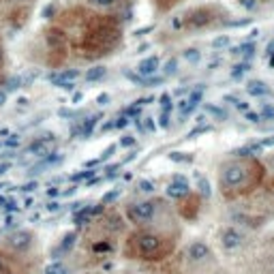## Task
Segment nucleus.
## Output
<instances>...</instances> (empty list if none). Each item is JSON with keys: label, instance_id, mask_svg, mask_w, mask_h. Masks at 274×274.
<instances>
[{"label": "nucleus", "instance_id": "ea45409f", "mask_svg": "<svg viewBox=\"0 0 274 274\" xmlns=\"http://www.w3.org/2000/svg\"><path fill=\"white\" fill-rule=\"evenodd\" d=\"M3 67H5V45L0 41V71H3Z\"/></svg>", "mask_w": 274, "mask_h": 274}, {"label": "nucleus", "instance_id": "ddd939ff", "mask_svg": "<svg viewBox=\"0 0 274 274\" xmlns=\"http://www.w3.org/2000/svg\"><path fill=\"white\" fill-rule=\"evenodd\" d=\"M9 244L15 248V251H26V248L32 244V233L30 231H18L9 238Z\"/></svg>", "mask_w": 274, "mask_h": 274}, {"label": "nucleus", "instance_id": "412c9836", "mask_svg": "<svg viewBox=\"0 0 274 274\" xmlns=\"http://www.w3.org/2000/svg\"><path fill=\"white\" fill-rule=\"evenodd\" d=\"M94 172H90V169H86V172H79V174H73L71 176V180L77 182V180H86V178H92Z\"/></svg>", "mask_w": 274, "mask_h": 274}, {"label": "nucleus", "instance_id": "1a4fd4ad", "mask_svg": "<svg viewBox=\"0 0 274 274\" xmlns=\"http://www.w3.org/2000/svg\"><path fill=\"white\" fill-rule=\"evenodd\" d=\"M167 195L174 197V199L187 197V195H189V182L184 180L182 176H176V178L169 182V187H167Z\"/></svg>", "mask_w": 274, "mask_h": 274}, {"label": "nucleus", "instance_id": "37998d69", "mask_svg": "<svg viewBox=\"0 0 274 274\" xmlns=\"http://www.w3.org/2000/svg\"><path fill=\"white\" fill-rule=\"evenodd\" d=\"M7 103V90H0V107Z\"/></svg>", "mask_w": 274, "mask_h": 274}, {"label": "nucleus", "instance_id": "c756f323", "mask_svg": "<svg viewBox=\"0 0 274 274\" xmlns=\"http://www.w3.org/2000/svg\"><path fill=\"white\" fill-rule=\"evenodd\" d=\"M240 5L244 7V9H253V7H257V3H259V0H238Z\"/></svg>", "mask_w": 274, "mask_h": 274}, {"label": "nucleus", "instance_id": "2f4dec72", "mask_svg": "<svg viewBox=\"0 0 274 274\" xmlns=\"http://www.w3.org/2000/svg\"><path fill=\"white\" fill-rule=\"evenodd\" d=\"M144 120H146V122H144V131H155V120H152V118H144Z\"/></svg>", "mask_w": 274, "mask_h": 274}, {"label": "nucleus", "instance_id": "58836bf2", "mask_svg": "<svg viewBox=\"0 0 274 274\" xmlns=\"http://www.w3.org/2000/svg\"><path fill=\"white\" fill-rule=\"evenodd\" d=\"M47 210H50V212H58L60 210V204H58V201H52V204H47Z\"/></svg>", "mask_w": 274, "mask_h": 274}, {"label": "nucleus", "instance_id": "4c0bfd02", "mask_svg": "<svg viewBox=\"0 0 274 274\" xmlns=\"http://www.w3.org/2000/svg\"><path fill=\"white\" fill-rule=\"evenodd\" d=\"M90 3H94V5H99V7H111L116 3V0H90Z\"/></svg>", "mask_w": 274, "mask_h": 274}, {"label": "nucleus", "instance_id": "de8ad7c7", "mask_svg": "<svg viewBox=\"0 0 274 274\" xmlns=\"http://www.w3.org/2000/svg\"><path fill=\"white\" fill-rule=\"evenodd\" d=\"M79 101H82V94H79V92H77V94L73 96V103H79Z\"/></svg>", "mask_w": 274, "mask_h": 274}, {"label": "nucleus", "instance_id": "4be33fe9", "mask_svg": "<svg viewBox=\"0 0 274 274\" xmlns=\"http://www.w3.org/2000/svg\"><path fill=\"white\" fill-rule=\"evenodd\" d=\"M135 137L133 135H124L122 137V140H120V146H122V148H131V146H135Z\"/></svg>", "mask_w": 274, "mask_h": 274}, {"label": "nucleus", "instance_id": "aec40b11", "mask_svg": "<svg viewBox=\"0 0 274 274\" xmlns=\"http://www.w3.org/2000/svg\"><path fill=\"white\" fill-rule=\"evenodd\" d=\"M197 180H199V191H201V195L210 197V184H208V180H204L201 176H197Z\"/></svg>", "mask_w": 274, "mask_h": 274}, {"label": "nucleus", "instance_id": "a19ab883", "mask_svg": "<svg viewBox=\"0 0 274 274\" xmlns=\"http://www.w3.org/2000/svg\"><path fill=\"white\" fill-rule=\"evenodd\" d=\"M148 30H152V26H144V28H140V30H135V37H144Z\"/></svg>", "mask_w": 274, "mask_h": 274}, {"label": "nucleus", "instance_id": "a878e982", "mask_svg": "<svg viewBox=\"0 0 274 274\" xmlns=\"http://www.w3.org/2000/svg\"><path fill=\"white\" fill-rule=\"evenodd\" d=\"M116 148H118L116 144H111V146H109V148H107V150H105V152H103V155H101V159H99V161H107V159H109V157H111V155H114V152H116Z\"/></svg>", "mask_w": 274, "mask_h": 274}, {"label": "nucleus", "instance_id": "2eb2a0df", "mask_svg": "<svg viewBox=\"0 0 274 274\" xmlns=\"http://www.w3.org/2000/svg\"><path fill=\"white\" fill-rule=\"evenodd\" d=\"M105 75H107V69L101 67V64H96V67H92V69L86 71L84 79H86V82H99V79H103Z\"/></svg>", "mask_w": 274, "mask_h": 274}, {"label": "nucleus", "instance_id": "79ce46f5", "mask_svg": "<svg viewBox=\"0 0 274 274\" xmlns=\"http://www.w3.org/2000/svg\"><path fill=\"white\" fill-rule=\"evenodd\" d=\"M58 189H56V187H50V189H47V197H56V195H58Z\"/></svg>", "mask_w": 274, "mask_h": 274}, {"label": "nucleus", "instance_id": "bb28decb", "mask_svg": "<svg viewBox=\"0 0 274 274\" xmlns=\"http://www.w3.org/2000/svg\"><path fill=\"white\" fill-rule=\"evenodd\" d=\"M126 124H128V118H126L124 114H122V116H118V118H116V122H114L116 128H124Z\"/></svg>", "mask_w": 274, "mask_h": 274}, {"label": "nucleus", "instance_id": "f3484780", "mask_svg": "<svg viewBox=\"0 0 274 274\" xmlns=\"http://www.w3.org/2000/svg\"><path fill=\"white\" fill-rule=\"evenodd\" d=\"M75 238H77V233L75 231H71V233H67V236L62 238V244H60V253H64V251H69L71 246L75 244Z\"/></svg>", "mask_w": 274, "mask_h": 274}, {"label": "nucleus", "instance_id": "e433bc0d", "mask_svg": "<svg viewBox=\"0 0 274 274\" xmlns=\"http://www.w3.org/2000/svg\"><path fill=\"white\" fill-rule=\"evenodd\" d=\"M248 90H251L253 94H261V92H263V88H261V84L253 82V84H251V88H248Z\"/></svg>", "mask_w": 274, "mask_h": 274}, {"label": "nucleus", "instance_id": "49530a36", "mask_svg": "<svg viewBox=\"0 0 274 274\" xmlns=\"http://www.w3.org/2000/svg\"><path fill=\"white\" fill-rule=\"evenodd\" d=\"M109 128H114V122H105L101 126V131H109Z\"/></svg>", "mask_w": 274, "mask_h": 274}, {"label": "nucleus", "instance_id": "f704fd0d", "mask_svg": "<svg viewBox=\"0 0 274 274\" xmlns=\"http://www.w3.org/2000/svg\"><path fill=\"white\" fill-rule=\"evenodd\" d=\"M96 103H99V105H107V103H109V94H105V92L99 94V96H96Z\"/></svg>", "mask_w": 274, "mask_h": 274}, {"label": "nucleus", "instance_id": "6ab92c4d", "mask_svg": "<svg viewBox=\"0 0 274 274\" xmlns=\"http://www.w3.org/2000/svg\"><path fill=\"white\" fill-rule=\"evenodd\" d=\"M0 274H11V263L3 253H0Z\"/></svg>", "mask_w": 274, "mask_h": 274}, {"label": "nucleus", "instance_id": "7c9ffc66", "mask_svg": "<svg viewBox=\"0 0 274 274\" xmlns=\"http://www.w3.org/2000/svg\"><path fill=\"white\" fill-rule=\"evenodd\" d=\"M161 126H163V128H167L169 126V111H165L163 109V114H161V122H159Z\"/></svg>", "mask_w": 274, "mask_h": 274}, {"label": "nucleus", "instance_id": "cd10ccee", "mask_svg": "<svg viewBox=\"0 0 274 274\" xmlns=\"http://www.w3.org/2000/svg\"><path fill=\"white\" fill-rule=\"evenodd\" d=\"M140 189L146 191V193H150V191H155V184H152L150 180H140Z\"/></svg>", "mask_w": 274, "mask_h": 274}, {"label": "nucleus", "instance_id": "a211bd4d", "mask_svg": "<svg viewBox=\"0 0 274 274\" xmlns=\"http://www.w3.org/2000/svg\"><path fill=\"white\" fill-rule=\"evenodd\" d=\"M45 274H69V268H67V265H64V263L56 261V263H52V265H47Z\"/></svg>", "mask_w": 274, "mask_h": 274}, {"label": "nucleus", "instance_id": "b1692460", "mask_svg": "<svg viewBox=\"0 0 274 274\" xmlns=\"http://www.w3.org/2000/svg\"><path fill=\"white\" fill-rule=\"evenodd\" d=\"M176 67H178V62H176V58H172V60H169L167 64H165V75H172V73H176Z\"/></svg>", "mask_w": 274, "mask_h": 274}, {"label": "nucleus", "instance_id": "dca6fc26", "mask_svg": "<svg viewBox=\"0 0 274 274\" xmlns=\"http://www.w3.org/2000/svg\"><path fill=\"white\" fill-rule=\"evenodd\" d=\"M101 120V116H90L86 120V122L82 124V128H79L77 133H82V137H90L92 135V131H94V126H96V122Z\"/></svg>", "mask_w": 274, "mask_h": 274}, {"label": "nucleus", "instance_id": "9d476101", "mask_svg": "<svg viewBox=\"0 0 274 274\" xmlns=\"http://www.w3.org/2000/svg\"><path fill=\"white\" fill-rule=\"evenodd\" d=\"M161 67V58L159 56H150V58H144L140 64H137V73L142 77H152Z\"/></svg>", "mask_w": 274, "mask_h": 274}, {"label": "nucleus", "instance_id": "c9c22d12", "mask_svg": "<svg viewBox=\"0 0 274 274\" xmlns=\"http://www.w3.org/2000/svg\"><path fill=\"white\" fill-rule=\"evenodd\" d=\"M54 13H56V7H54V5H47L45 9H43V18L50 20V15H54Z\"/></svg>", "mask_w": 274, "mask_h": 274}, {"label": "nucleus", "instance_id": "f257e3e1", "mask_svg": "<svg viewBox=\"0 0 274 274\" xmlns=\"http://www.w3.org/2000/svg\"><path fill=\"white\" fill-rule=\"evenodd\" d=\"M261 180V165L251 157H238L236 161H227L221 167V191L227 197H233L238 193L253 191L255 184Z\"/></svg>", "mask_w": 274, "mask_h": 274}, {"label": "nucleus", "instance_id": "0eeeda50", "mask_svg": "<svg viewBox=\"0 0 274 274\" xmlns=\"http://www.w3.org/2000/svg\"><path fill=\"white\" fill-rule=\"evenodd\" d=\"M56 144V135H52V133H47V135H41V137H37L35 142L28 146V150L26 152H32L35 157H47L50 155V150H52V146Z\"/></svg>", "mask_w": 274, "mask_h": 274}, {"label": "nucleus", "instance_id": "9b49d317", "mask_svg": "<svg viewBox=\"0 0 274 274\" xmlns=\"http://www.w3.org/2000/svg\"><path fill=\"white\" fill-rule=\"evenodd\" d=\"M221 244L225 248H238L240 244H242V233H240L238 229H233V227H227V229H223L221 233Z\"/></svg>", "mask_w": 274, "mask_h": 274}, {"label": "nucleus", "instance_id": "4468645a", "mask_svg": "<svg viewBox=\"0 0 274 274\" xmlns=\"http://www.w3.org/2000/svg\"><path fill=\"white\" fill-rule=\"evenodd\" d=\"M208 255H210V248H208V244H204V242H193L189 246V257H191V259L199 261V259H206Z\"/></svg>", "mask_w": 274, "mask_h": 274}, {"label": "nucleus", "instance_id": "423d86ee", "mask_svg": "<svg viewBox=\"0 0 274 274\" xmlns=\"http://www.w3.org/2000/svg\"><path fill=\"white\" fill-rule=\"evenodd\" d=\"M47 45H50V50L52 52H60L64 54V50H67V43H69V37H67V32H64L62 28H50L47 30Z\"/></svg>", "mask_w": 274, "mask_h": 274}, {"label": "nucleus", "instance_id": "a18cd8bd", "mask_svg": "<svg viewBox=\"0 0 274 274\" xmlns=\"http://www.w3.org/2000/svg\"><path fill=\"white\" fill-rule=\"evenodd\" d=\"M9 167H11L9 163H0V176H3V174L7 172V169H9Z\"/></svg>", "mask_w": 274, "mask_h": 274}, {"label": "nucleus", "instance_id": "39448f33", "mask_svg": "<svg viewBox=\"0 0 274 274\" xmlns=\"http://www.w3.org/2000/svg\"><path fill=\"white\" fill-rule=\"evenodd\" d=\"M157 212V201H140L126 208V219L131 223H146Z\"/></svg>", "mask_w": 274, "mask_h": 274}, {"label": "nucleus", "instance_id": "c85d7f7f", "mask_svg": "<svg viewBox=\"0 0 274 274\" xmlns=\"http://www.w3.org/2000/svg\"><path fill=\"white\" fill-rule=\"evenodd\" d=\"M118 195H120V189H118V191H111V193H107V195L103 197V201H101V204H109V201H111V199H116Z\"/></svg>", "mask_w": 274, "mask_h": 274}, {"label": "nucleus", "instance_id": "f8f14e48", "mask_svg": "<svg viewBox=\"0 0 274 274\" xmlns=\"http://www.w3.org/2000/svg\"><path fill=\"white\" fill-rule=\"evenodd\" d=\"M197 212H199V197H195V195H187V199L180 204V214L184 216V219H195L197 216Z\"/></svg>", "mask_w": 274, "mask_h": 274}, {"label": "nucleus", "instance_id": "f03ea898", "mask_svg": "<svg viewBox=\"0 0 274 274\" xmlns=\"http://www.w3.org/2000/svg\"><path fill=\"white\" fill-rule=\"evenodd\" d=\"M174 251V240L167 236H161L157 231H133L126 238L124 255L131 259H144V261H159L165 259Z\"/></svg>", "mask_w": 274, "mask_h": 274}, {"label": "nucleus", "instance_id": "7ed1b4c3", "mask_svg": "<svg viewBox=\"0 0 274 274\" xmlns=\"http://www.w3.org/2000/svg\"><path fill=\"white\" fill-rule=\"evenodd\" d=\"M227 13L216 5H201L182 13V30H204L214 24L225 22Z\"/></svg>", "mask_w": 274, "mask_h": 274}, {"label": "nucleus", "instance_id": "5701e85b", "mask_svg": "<svg viewBox=\"0 0 274 274\" xmlns=\"http://www.w3.org/2000/svg\"><path fill=\"white\" fill-rule=\"evenodd\" d=\"M20 142H22V137H20V135H9V140L5 142V146L15 148V146H20Z\"/></svg>", "mask_w": 274, "mask_h": 274}, {"label": "nucleus", "instance_id": "72a5a7b5", "mask_svg": "<svg viewBox=\"0 0 274 274\" xmlns=\"http://www.w3.org/2000/svg\"><path fill=\"white\" fill-rule=\"evenodd\" d=\"M169 159L172 161H191V157H182V152H172Z\"/></svg>", "mask_w": 274, "mask_h": 274}, {"label": "nucleus", "instance_id": "6e6552de", "mask_svg": "<svg viewBox=\"0 0 274 274\" xmlns=\"http://www.w3.org/2000/svg\"><path fill=\"white\" fill-rule=\"evenodd\" d=\"M77 77H79V71H77V69H64V71H56V73L47 75V79H50V82H52L56 88H62L64 84L75 82Z\"/></svg>", "mask_w": 274, "mask_h": 274}, {"label": "nucleus", "instance_id": "20e7f679", "mask_svg": "<svg viewBox=\"0 0 274 274\" xmlns=\"http://www.w3.org/2000/svg\"><path fill=\"white\" fill-rule=\"evenodd\" d=\"M116 41H118V28L109 20H99L88 30V35L84 39L86 47L92 50L94 54H107V50H111L116 45Z\"/></svg>", "mask_w": 274, "mask_h": 274}, {"label": "nucleus", "instance_id": "393cba45", "mask_svg": "<svg viewBox=\"0 0 274 274\" xmlns=\"http://www.w3.org/2000/svg\"><path fill=\"white\" fill-rule=\"evenodd\" d=\"M169 101H172V96H169L167 92H165V94H161V105H163V109H165V111L172 109V103H169Z\"/></svg>", "mask_w": 274, "mask_h": 274}, {"label": "nucleus", "instance_id": "09e8293b", "mask_svg": "<svg viewBox=\"0 0 274 274\" xmlns=\"http://www.w3.org/2000/svg\"><path fill=\"white\" fill-rule=\"evenodd\" d=\"M259 3H274V0H259Z\"/></svg>", "mask_w": 274, "mask_h": 274}, {"label": "nucleus", "instance_id": "c03bdc74", "mask_svg": "<svg viewBox=\"0 0 274 274\" xmlns=\"http://www.w3.org/2000/svg\"><path fill=\"white\" fill-rule=\"evenodd\" d=\"M32 189H37V182H28V184H24V191H32Z\"/></svg>", "mask_w": 274, "mask_h": 274}, {"label": "nucleus", "instance_id": "473e14b6", "mask_svg": "<svg viewBox=\"0 0 274 274\" xmlns=\"http://www.w3.org/2000/svg\"><path fill=\"white\" fill-rule=\"evenodd\" d=\"M184 56H187V60H193V62H195V60L199 58L197 50H187V52H184Z\"/></svg>", "mask_w": 274, "mask_h": 274}]
</instances>
